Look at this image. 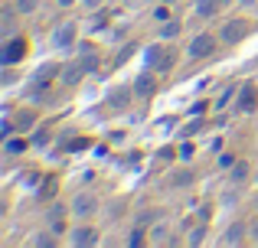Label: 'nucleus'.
I'll use <instances>...</instances> for the list:
<instances>
[{
    "label": "nucleus",
    "mask_w": 258,
    "mask_h": 248,
    "mask_svg": "<svg viewBox=\"0 0 258 248\" xmlns=\"http://www.w3.org/2000/svg\"><path fill=\"white\" fill-rule=\"evenodd\" d=\"M56 75H62V69H59L56 62L43 65V69H39L36 75L30 78V85H26V95H30V98H39V95H46V89L52 85V78H56Z\"/></svg>",
    "instance_id": "1"
},
{
    "label": "nucleus",
    "mask_w": 258,
    "mask_h": 248,
    "mask_svg": "<svg viewBox=\"0 0 258 248\" xmlns=\"http://www.w3.org/2000/svg\"><path fill=\"white\" fill-rule=\"evenodd\" d=\"M144 59H147L151 69H157V75H164V72H170L176 65V52L170 46H151V49L144 52Z\"/></svg>",
    "instance_id": "2"
},
{
    "label": "nucleus",
    "mask_w": 258,
    "mask_h": 248,
    "mask_svg": "<svg viewBox=\"0 0 258 248\" xmlns=\"http://www.w3.org/2000/svg\"><path fill=\"white\" fill-rule=\"evenodd\" d=\"M213 52H216V36L213 33H200V36H193L189 46H186L189 59H206V56H213Z\"/></svg>",
    "instance_id": "3"
},
{
    "label": "nucleus",
    "mask_w": 258,
    "mask_h": 248,
    "mask_svg": "<svg viewBox=\"0 0 258 248\" xmlns=\"http://www.w3.org/2000/svg\"><path fill=\"white\" fill-rule=\"evenodd\" d=\"M245 33H248V23H245V20H229V23L222 26V43H226V46H235V43H242V39H245Z\"/></svg>",
    "instance_id": "4"
},
{
    "label": "nucleus",
    "mask_w": 258,
    "mask_h": 248,
    "mask_svg": "<svg viewBox=\"0 0 258 248\" xmlns=\"http://www.w3.org/2000/svg\"><path fill=\"white\" fill-rule=\"evenodd\" d=\"M69 209H72V216H76V219H85V216H92V212L98 209V199H95L92 193H79V196L72 199Z\"/></svg>",
    "instance_id": "5"
},
{
    "label": "nucleus",
    "mask_w": 258,
    "mask_h": 248,
    "mask_svg": "<svg viewBox=\"0 0 258 248\" xmlns=\"http://www.w3.org/2000/svg\"><path fill=\"white\" fill-rule=\"evenodd\" d=\"M72 43H76V23H59L52 30V46L56 49H72Z\"/></svg>",
    "instance_id": "6"
},
{
    "label": "nucleus",
    "mask_w": 258,
    "mask_h": 248,
    "mask_svg": "<svg viewBox=\"0 0 258 248\" xmlns=\"http://www.w3.org/2000/svg\"><path fill=\"white\" fill-rule=\"evenodd\" d=\"M26 49H30V43H26L23 36L10 39V43L4 46V65H13V62H20V59L26 56Z\"/></svg>",
    "instance_id": "7"
},
{
    "label": "nucleus",
    "mask_w": 258,
    "mask_h": 248,
    "mask_svg": "<svg viewBox=\"0 0 258 248\" xmlns=\"http://www.w3.org/2000/svg\"><path fill=\"white\" fill-rule=\"evenodd\" d=\"M154 92H157V75H154V72H141V75L134 78V95L138 98H151Z\"/></svg>",
    "instance_id": "8"
},
{
    "label": "nucleus",
    "mask_w": 258,
    "mask_h": 248,
    "mask_svg": "<svg viewBox=\"0 0 258 248\" xmlns=\"http://www.w3.org/2000/svg\"><path fill=\"white\" fill-rule=\"evenodd\" d=\"M85 75H88V69H85V62H82V59H76V62L62 65V85H79Z\"/></svg>",
    "instance_id": "9"
},
{
    "label": "nucleus",
    "mask_w": 258,
    "mask_h": 248,
    "mask_svg": "<svg viewBox=\"0 0 258 248\" xmlns=\"http://www.w3.org/2000/svg\"><path fill=\"white\" fill-rule=\"evenodd\" d=\"M95 242H98V235H95V229H88V225L72 229V235H69V245H95Z\"/></svg>",
    "instance_id": "10"
},
{
    "label": "nucleus",
    "mask_w": 258,
    "mask_h": 248,
    "mask_svg": "<svg viewBox=\"0 0 258 248\" xmlns=\"http://www.w3.org/2000/svg\"><path fill=\"white\" fill-rule=\"evenodd\" d=\"M245 225H239V222H235V225H229V229H226V235H222V245H242V242H248V235H245Z\"/></svg>",
    "instance_id": "11"
},
{
    "label": "nucleus",
    "mask_w": 258,
    "mask_h": 248,
    "mask_svg": "<svg viewBox=\"0 0 258 248\" xmlns=\"http://www.w3.org/2000/svg\"><path fill=\"white\" fill-rule=\"evenodd\" d=\"M255 105H258L255 85H245V89H242V95H239V111H255Z\"/></svg>",
    "instance_id": "12"
},
{
    "label": "nucleus",
    "mask_w": 258,
    "mask_h": 248,
    "mask_svg": "<svg viewBox=\"0 0 258 248\" xmlns=\"http://www.w3.org/2000/svg\"><path fill=\"white\" fill-rule=\"evenodd\" d=\"M248 170H252V167H248L245 160H235V163L229 167V180H232V183H245V180H248Z\"/></svg>",
    "instance_id": "13"
},
{
    "label": "nucleus",
    "mask_w": 258,
    "mask_h": 248,
    "mask_svg": "<svg viewBox=\"0 0 258 248\" xmlns=\"http://www.w3.org/2000/svg\"><path fill=\"white\" fill-rule=\"evenodd\" d=\"M180 30H183V20H164L160 36H164V39H173V36H180Z\"/></svg>",
    "instance_id": "14"
},
{
    "label": "nucleus",
    "mask_w": 258,
    "mask_h": 248,
    "mask_svg": "<svg viewBox=\"0 0 258 248\" xmlns=\"http://www.w3.org/2000/svg\"><path fill=\"white\" fill-rule=\"evenodd\" d=\"M216 10H219V0H196V13L200 17H216Z\"/></svg>",
    "instance_id": "15"
},
{
    "label": "nucleus",
    "mask_w": 258,
    "mask_h": 248,
    "mask_svg": "<svg viewBox=\"0 0 258 248\" xmlns=\"http://www.w3.org/2000/svg\"><path fill=\"white\" fill-rule=\"evenodd\" d=\"M4 150L10 153V157H17V153H23V150H26V140H20V137H7V140H4Z\"/></svg>",
    "instance_id": "16"
},
{
    "label": "nucleus",
    "mask_w": 258,
    "mask_h": 248,
    "mask_svg": "<svg viewBox=\"0 0 258 248\" xmlns=\"http://www.w3.org/2000/svg\"><path fill=\"white\" fill-rule=\"evenodd\" d=\"M170 183L173 186H189V183H193V173H189V170H176L170 177Z\"/></svg>",
    "instance_id": "17"
},
{
    "label": "nucleus",
    "mask_w": 258,
    "mask_h": 248,
    "mask_svg": "<svg viewBox=\"0 0 258 248\" xmlns=\"http://www.w3.org/2000/svg\"><path fill=\"white\" fill-rule=\"evenodd\" d=\"M203 238H206V225H196V229L189 232L186 242H189V245H203Z\"/></svg>",
    "instance_id": "18"
},
{
    "label": "nucleus",
    "mask_w": 258,
    "mask_h": 248,
    "mask_svg": "<svg viewBox=\"0 0 258 248\" xmlns=\"http://www.w3.org/2000/svg\"><path fill=\"white\" fill-rule=\"evenodd\" d=\"M13 26H17V23H13V7H7V10H4V36H10Z\"/></svg>",
    "instance_id": "19"
},
{
    "label": "nucleus",
    "mask_w": 258,
    "mask_h": 248,
    "mask_svg": "<svg viewBox=\"0 0 258 248\" xmlns=\"http://www.w3.org/2000/svg\"><path fill=\"white\" fill-rule=\"evenodd\" d=\"M39 7V0H17V10L20 13H33Z\"/></svg>",
    "instance_id": "20"
},
{
    "label": "nucleus",
    "mask_w": 258,
    "mask_h": 248,
    "mask_svg": "<svg viewBox=\"0 0 258 248\" xmlns=\"http://www.w3.org/2000/svg\"><path fill=\"white\" fill-rule=\"evenodd\" d=\"M176 153H180V160H193V153H196V150H193V144H189V140H183Z\"/></svg>",
    "instance_id": "21"
},
{
    "label": "nucleus",
    "mask_w": 258,
    "mask_h": 248,
    "mask_svg": "<svg viewBox=\"0 0 258 248\" xmlns=\"http://www.w3.org/2000/svg\"><path fill=\"white\" fill-rule=\"evenodd\" d=\"M33 121H36V118H33V115H26V111H23V115L17 118V127H20V131H26V127H30Z\"/></svg>",
    "instance_id": "22"
},
{
    "label": "nucleus",
    "mask_w": 258,
    "mask_h": 248,
    "mask_svg": "<svg viewBox=\"0 0 258 248\" xmlns=\"http://www.w3.org/2000/svg\"><path fill=\"white\" fill-rule=\"evenodd\" d=\"M151 232H154V235H151V242H170V238L164 235V232H167L164 225H157V229H151Z\"/></svg>",
    "instance_id": "23"
},
{
    "label": "nucleus",
    "mask_w": 258,
    "mask_h": 248,
    "mask_svg": "<svg viewBox=\"0 0 258 248\" xmlns=\"http://www.w3.org/2000/svg\"><path fill=\"white\" fill-rule=\"evenodd\" d=\"M13 131H17V127H13V121H10V118H7V121H4V124H0V137H4V140H7V137H10V134H13Z\"/></svg>",
    "instance_id": "24"
},
{
    "label": "nucleus",
    "mask_w": 258,
    "mask_h": 248,
    "mask_svg": "<svg viewBox=\"0 0 258 248\" xmlns=\"http://www.w3.org/2000/svg\"><path fill=\"white\" fill-rule=\"evenodd\" d=\"M33 245H39V248H49V245H56V242H52L49 235H36V238H33Z\"/></svg>",
    "instance_id": "25"
},
{
    "label": "nucleus",
    "mask_w": 258,
    "mask_h": 248,
    "mask_svg": "<svg viewBox=\"0 0 258 248\" xmlns=\"http://www.w3.org/2000/svg\"><path fill=\"white\" fill-rule=\"evenodd\" d=\"M200 127H203L200 121H189L186 127H183V134H186V137H193V134H196V131H200Z\"/></svg>",
    "instance_id": "26"
},
{
    "label": "nucleus",
    "mask_w": 258,
    "mask_h": 248,
    "mask_svg": "<svg viewBox=\"0 0 258 248\" xmlns=\"http://www.w3.org/2000/svg\"><path fill=\"white\" fill-rule=\"evenodd\" d=\"M248 242H252V245H258V222H252V225H248Z\"/></svg>",
    "instance_id": "27"
},
{
    "label": "nucleus",
    "mask_w": 258,
    "mask_h": 248,
    "mask_svg": "<svg viewBox=\"0 0 258 248\" xmlns=\"http://www.w3.org/2000/svg\"><path fill=\"white\" fill-rule=\"evenodd\" d=\"M154 17H157L160 23H164V20H170V13H167V4H164V7H157V10H154Z\"/></svg>",
    "instance_id": "28"
},
{
    "label": "nucleus",
    "mask_w": 258,
    "mask_h": 248,
    "mask_svg": "<svg viewBox=\"0 0 258 248\" xmlns=\"http://www.w3.org/2000/svg\"><path fill=\"white\" fill-rule=\"evenodd\" d=\"M141 242H144V235H141V232H138V229H134V232H131V235H127V245H141Z\"/></svg>",
    "instance_id": "29"
},
{
    "label": "nucleus",
    "mask_w": 258,
    "mask_h": 248,
    "mask_svg": "<svg viewBox=\"0 0 258 248\" xmlns=\"http://www.w3.org/2000/svg\"><path fill=\"white\" fill-rule=\"evenodd\" d=\"M101 4H105V0H82V7H85V10H98Z\"/></svg>",
    "instance_id": "30"
},
{
    "label": "nucleus",
    "mask_w": 258,
    "mask_h": 248,
    "mask_svg": "<svg viewBox=\"0 0 258 248\" xmlns=\"http://www.w3.org/2000/svg\"><path fill=\"white\" fill-rule=\"evenodd\" d=\"M124 98H127V92H114L111 102H114V105H124Z\"/></svg>",
    "instance_id": "31"
},
{
    "label": "nucleus",
    "mask_w": 258,
    "mask_h": 248,
    "mask_svg": "<svg viewBox=\"0 0 258 248\" xmlns=\"http://www.w3.org/2000/svg\"><path fill=\"white\" fill-rule=\"evenodd\" d=\"M219 163H222V167H232V163H235V160H232V153H222V157H219Z\"/></svg>",
    "instance_id": "32"
},
{
    "label": "nucleus",
    "mask_w": 258,
    "mask_h": 248,
    "mask_svg": "<svg viewBox=\"0 0 258 248\" xmlns=\"http://www.w3.org/2000/svg\"><path fill=\"white\" fill-rule=\"evenodd\" d=\"M72 4H76V0H59V7H72Z\"/></svg>",
    "instance_id": "33"
},
{
    "label": "nucleus",
    "mask_w": 258,
    "mask_h": 248,
    "mask_svg": "<svg viewBox=\"0 0 258 248\" xmlns=\"http://www.w3.org/2000/svg\"><path fill=\"white\" fill-rule=\"evenodd\" d=\"M239 4H245V7H248V4H255V0H239Z\"/></svg>",
    "instance_id": "34"
},
{
    "label": "nucleus",
    "mask_w": 258,
    "mask_h": 248,
    "mask_svg": "<svg viewBox=\"0 0 258 248\" xmlns=\"http://www.w3.org/2000/svg\"><path fill=\"white\" fill-rule=\"evenodd\" d=\"M160 4H176V0H160Z\"/></svg>",
    "instance_id": "35"
},
{
    "label": "nucleus",
    "mask_w": 258,
    "mask_h": 248,
    "mask_svg": "<svg viewBox=\"0 0 258 248\" xmlns=\"http://www.w3.org/2000/svg\"><path fill=\"white\" fill-rule=\"evenodd\" d=\"M219 4H229V0H219Z\"/></svg>",
    "instance_id": "36"
}]
</instances>
